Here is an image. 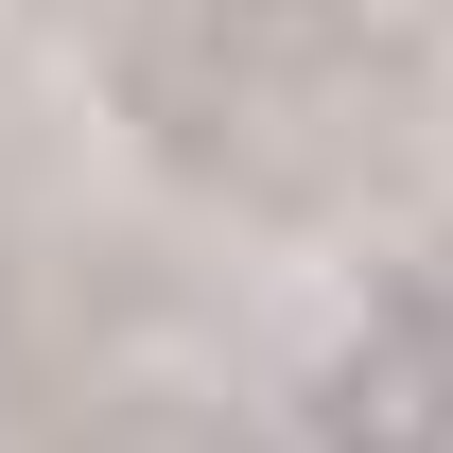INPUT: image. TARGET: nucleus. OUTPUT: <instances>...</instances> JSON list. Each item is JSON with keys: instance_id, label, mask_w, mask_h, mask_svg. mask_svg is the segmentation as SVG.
<instances>
[{"instance_id": "nucleus-1", "label": "nucleus", "mask_w": 453, "mask_h": 453, "mask_svg": "<svg viewBox=\"0 0 453 453\" xmlns=\"http://www.w3.org/2000/svg\"><path fill=\"white\" fill-rule=\"evenodd\" d=\"M332 453H453V332L436 314H384L332 366Z\"/></svg>"}]
</instances>
